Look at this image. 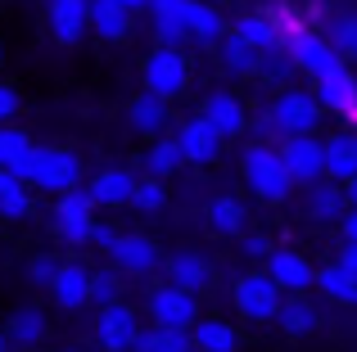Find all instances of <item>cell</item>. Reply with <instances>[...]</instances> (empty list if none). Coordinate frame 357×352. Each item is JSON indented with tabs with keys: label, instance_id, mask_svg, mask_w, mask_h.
Returning <instances> with one entry per match:
<instances>
[{
	"label": "cell",
	"instance_id": "cell-39",
	"mask_svg": "<svg viewBox=\"0 0 357 352\" xmlns=\"http://www.w3.org/2000/svg\"><path fill=\"white\" fill-rule=\"evenodd\" d=\"M326 36H331V45L344 54V63L357 59V14H335L331 23H326Z\"/></svg>",
	"mask_w": 357,
	"mask_h": 352
},
{
	"label": "cell",
	"instance_id": "cell-3",
	"mask_svg": "<svg viewBox=\"0 0 357 352\" xmlns=\"http://www.w3.org/2000/svg\"><path fill=\"white\" fill-rule=\"evenodd\" d=\"M18 176H23L32 190L50 194V199L73 194V190L86 185V181H82V154L68 150V145H50V141L32 145V154H27V163L18 168Z\"/></svg>",
	"mask_w": 357,
	"mask_h": 352
},
{
	"label": "cell",
	"instance_id": "cell-44",
	"mask_svg": "<svg viewBox=\"0 0 357 352\" xmlns=\"http://www.w3.org/2000/svg\"><path fill=\"white\" fill-rule=\"evenodd\" d=\"M118 235H122V230L114 226V221H100V226H96V244H91V248H100V253H109V248L118 244Z\"/></svg>",
	"mask_w": 357,
	"mask_h": 352
},
{
	"label": "cell",
	"instance_id": "cell-51",
	"mask_svg": "<svg viewBox=\"0 0 357 352\" xmlns=\"http://www.w3.org/2000/svg\"><path fill=\"white\" fill-rule=\"evenodd\" d=\"M0 72H5V41H0Z\"/></svg>",
	"mask_w": 357,
	"mask_h": 352
},
{
	"label": "cell",
	"instance_id": "cell-21",
	"mask_svg": "<svg viewBox=\"0 0 357 352\" xmlns=\"http://www.w3.org/2000/svg\"><path fill=\"white\" fill-rule=\"evenodd\" d=\"M204 221H208V230L218 239H244L253 230L249 226V203L240 194H213L204 203Z\"/></svg>",
	"mask_w": 357,
	"mask_h": 352
},
{
	"label": "cell",
	"instance_id": "cell-52",
	"mask_svg": "<svg viewBox=\"0 0 357 352\" xmlns=\"http://www.w3.org/2000/svg\"><path fill=\"white\" fill-rule=\"evenodd\" d=\"M54 352H82V348H54Z\"/></svg>",
	"mask_w": 357,
	"mask_h": 352
},
{
	"label": "cell",
	"instance_id": "cell-29",
	"mask_svg": "<svg viewBox=\"0 0 357 352\" xmlns=\"http://www.w3.org/2000/svg\"><path fill=\"white\" fill-rule=\"evenodd\" d=\"M231 36H240V41L258 45L262 54L280 45V27H276V18H271L267 9H240V14L231 18Z\"/></svg>",
	"mask_w": 357,
	"mask_h": 352
},
{
	"label": "cell",
	"instance_id": "cell-5",
	"mask_svg": "<svg viewBox=\"0 0 357 352\" xmlns=\"http://www.w3.org/2000/svg\"><path fill=\"white\" fill-rule=\"evenodd\" d=\"M190 54L185 50H172V45H154V50L140 59V90H149V95L158 99H181L185 90H190Z\"/></svg>",
	"mask_w": 357,
	"mask_h": 352
},
{
	"label": "cell",
	"instance_id": "cell-33",
	"mask_svg": "<svg viewBox=\"0 0 357 352\" xmlns=\"http://www.w3.org/2000/svg\"><path fill=\"white\" fill-rule=\"evenodd\" d=\"M276 326H280V335L303 339V335H312V330L321 326V312H317L312 298H303V294H298V298H285V307H280Z\"/></svg>",
	"mask_w": 357,
	"mask_h": 352
},
{
	"label": "cell",
	"instance_id": "cell-36",
	"mask_svg": "<svg viewBox=\"0 0 357 352\" xmlns=\"http://www.w3.org/2000/svg\"><path fill=\"white\" fill-rule=\"evenodd\" d=\"M167 203H172V190H167L163 181H145V176H140L136 194H131V212H136V217H158Z\"/></svg>",
	"mask_w": 357,
	"mask_h": 352
},
{
	"label": "cell",
	"instance_id": "cell-24",
	"mask_svg": "<svg viewBox=\"0 0 357 352\" xmlns=\"http://www.w3.org/2000/svg\"><path fill=\"white\" fill-rule=\"evenodd\" d=\"M357 176V127H335L326 136V181L349 185Z\"/></svg>",
	"mask_w": 357,
	"mask_h": 352
},
{
	"label": "cell",
	"instance_id": "cell-7",
	"mask_svg": "<svg viewBox=\"0 0 357 352\" xmlns=\"http://www.w3.org/2000/svg\"><path fill=\"white\" fill-rule=\"evenodd\" d=\"M145 317H149V326H158V330H181V335H190L204 321V312H199V298H195V294L158 280L154 289H145Z\"/></svg>",
	"mask_w": 357,
	"mask_h": 352
},
{
	"label": "cell",
	"instance_id": "cell-4",
	"mask_svg": "<svg viewBox=\"0 0 357 352\" xmlns=\"http://www.w3.org/2000/svg\"><path fill=\"white\" fill-rule=\"evenodd\" d=\"M96 199H91V190L82 185V190H73V194H59V199L50 203V212H45V221H50V235L59 239L63 248H91L96 244V226H100V217H96Z\"/></svg>",
	"mask_w": 357,
	"mask_h": 352
},
{
	"label": "cell",
	"instance_id": "cell-45",
	"mask_svg": "<svg viewBox=\"0 0 357 352\" xmlns=\"http://www.w3.org/2000/svg\"><path fill=\"white\" fill-rule=\"evenodd\" d=\"M335 262H340L344 271H349L353 280H357V244H344V248H340V257H335Z\"/></svg>",
	"mask_w": 357,
	"mask_h": 352
},
{
	"label": "cell",
	"instance_id": "cell-14",
	"mask_svg": "<svg viewBox=\"0 0 357 352\" xmlns=\"http://www.w3.org/2000/svg\"><path fill=\"white\" fill-rule=\"evenodd\" d=\"M122 118H127L131 136H140V141H158V136H172L176 131V118H172V104L158 95H149V90H136V95L127 99V109H122Z\"/></svg>",
	"mask_w": 357,
	"mask_h": 352
},
{
	"label": "cell",
	"instance_id": "cell-35",
	"mask_svg": "<svg viewBox=\"0 0 357 352\" xmlns=\"http://www.w3.org/2000/svg\"><path fill=\"white\" fill-rule=\"evenodd\" d=\"M32 136L23 131V127H0V172H18L27 163V154H32Z\"/></svg>",
	"mask_w": 357,
	"mask_h": 352
},
{
	"label": "cell",
	"instance_id": "cell-12",
	"mask_svg": "<svg viewBox=\"0 0 357 352\" xmlns=\"http://www.w3.org/2000/svg\"><path fill=\"white\" fill-rule=\"evenodd\" d=\"M262 271L276 280V289L285 294V298H298V294H307V289H317V271L321 266L312 262V257L303 253V248H294V244H280L276 253L262 262Z\"/></svg>",
	"mask_w": 357,
	"mask_h": 352
},
{
	"label": "cell",
	"instance_id": "cell-26",
	"mask_svg": "<svg viewBox=\"0 0 357 352\" xmlns=\"http://www.w3.org/2000/svg\"><path fill=\"white\" fill-rule=\"evenodd\" d=\"M36 212V190L18 172H0V226H23Z\"/></svg>",
	"mask_w": 357,
	"mask_h": 352
},
{
	"label": "cell",
	"instance_id": "cell-48",
	"mask_svg": "<svg viewBox=\"0 0 357 352\" xmlns=\"http://www.w3.org/2000/svg\"><path fill=\"white\" fill-rule=\"evenodd\" d=\"M118 5H127L131 14H140V9H149V0H118Z\"/></svg>",
	"mask_w": 357,
	"mask_h": 352
},
{
	"label": "cell",
	"instance_id": "cell-31",
	"mask_svg": "<svg viewBox=\"0 0 357 352\" xmlns=\"http://www.w3.org/2000/svg\"><path fill=\"white\" fill-rule=\"evenodd\" d=\"M218 59H222V72H227V77H240V81L262 77V50L249 45V41H240V36H227V41H222Z\"/></svg>",
	"mask_w": 357,
	"mask_h": 352
},
{
	"label": "cell",
	"instance_id": "cell-27",
	"mask_svg": "<svg viewBox=\"0 0 357 352\" xmlns=\"http://www.w3.org/2000/svg\"><path fill=\"white\" fill-rule=\"evenodd\" d=\"M5 335L14 348H41L45 339H50V317H45V307H36V303H27V307H14L5 321Z\"/></svg>",
	"mask_w": 357,
	"mask_h": 352
},
{
	"label": "cell",
	"instance_id": "cell-47",
	"mask_svg": "<svg viewBox=\"0 0 357 352\" xmlns=\"http://www.w3.org/2000/svg\"><path fill=\"white\" fill-rule=\"evenodd\" d=\"M344 194H349V208H357V176H353L349 185H344Z\"/></svg>",
	"mask_w": 357,
	"mask_h": 352
},
{
	"label": "cell",
	"instance_id": "cell-22",
	"mask_svg": "<svg viewBox=\"0 0 357 352\" xmlns=\"http://www.w3.org/2000/svg\"><path fill=\"white\" fill-rule=\"evenodd\" d=\"M303 217L317 221V226H340L344 217H349V194H344V185L335 181H317L303 190Z\"/></svg>",
	"mask_w": 357,
	"mask_h": 352
},
{
	"label": "cell",
	"instance_id": "cell-40",
	"mask_svg": "<svg viewBox=\"0 0 357 352\" xmlns=\"http://www.w3.org/2000/svg\"><path fill=\"white\" fill-rule=\"evenodd\" d=\"M236 244H240V257H244V262H258V266H262V262H267V257L280 248V244H276V239H271L262 226H253L244 239H236Z\"/></svg>",
	"mask_w": 357,
	"mask_h": 352
},
{
	"label": "cell",
	"instance_id": "cell-49",
	"mask_svg": "<svg viewBox=\"0 0 357 352\" xmlns=\"http://www.w3.org/2000/svg\"><path fill=\"white\" fill-rule=\"evenodd\" d=\"M208 5H218V9H231V5H240V0H208Z\"/></svg>",
	"mask_w": 357,
	"mask_h": 352
},
{
	"label": "cell",
	"instance_id": "cell-43",
	"mask_svg": "<svg viewBox=\"0 0 357 352\" xmlns=\"http://www.w3.org/2000/svg\"><path fill=\"white\" fill-rule=\"evenodd\" d=\"M18 109H23V90L14 81H0V127H14Z\"/></svg>",
	"mask_w": 357,
	"mask_h": 352
},
{
	"label": "cell",
	"instance_id": "cell-54",
	"mask_svg": "<svg viewBox=\"0 0 357 352\" xmlns=\"http://www.w3.org/2000/svg\"><path fill=\"white\" fill-rule=\"evenodd\" d=\"M353 127H357V122H353Z\"/></svg>",
	"mask_w": 357,
	"mask_h": 352
},
{
	"label": "cell",
	"instance_id": "cell-53",
	"mask_svg": "<svg viewBox=\"0 0 357 352\" xmlns=\"http://www.w3.org/2000/svg\"><path fill=\"white\" fill-rule=\"evenodd\" d=\"M195 352H199V348H195Z\"/></svg>",
	"mask_w": 357,
	"mask_h": 352
},
{
	"label": "cell",
	"instance_id": "cell-17",
	"mask_svg": "<svg viewBox=\"0 0 357 352\" xmlns=\"http://www.w3.org/2000/svg\"><path fill=\"white\" fill-rule=\"evenodd\" d=\"M199 113L208 118L213 127H218L227 141H244V136L253 131V113H249V104L236 95V90H208L204 95V104H199Z\"/></svg>",
	"mask_w": 357,
	"mask_h": 352
},
{
	"label": "cell",
	"instance_id": "cell-16",
	"mask_svg": "<svg viewBox=\"0 0 357 352\" xmlns=\"http://www.w3.org/2000/svg\"><path fill=\"white\" fill-rule=\"evenodd\" d=\"M280 159L298 190L326 181V136H298V141H280Z\"/></svg>",
	"mask_w": 357,
	"mask_h": 352
},
{
	"label": "cell",
	"instance_id": "cell-25",
	"mask_svg": "<svg viewBox=\"0 0 357 352\" xmlns=\"http://www.w3.org/2000/svg\"><path fill=\"white\" fill-rule=\"evenodd\" d=\"M317 99H321V109L331 118H349V122H357V72L353 68H340L335 77L317 81Z\"/></svg>",
	"mask_w": 357,
	"mask_h": 352
},
{
	"label": "cell",
	"instance_id": "cell-37",
	"mask_svg": "<svg viewBox=\"0 0 357 352\" xmlns=\"http://www.w3.org/2000/svg\"><path fill=\"white\" fill-rule=\"evenodd\" d=\"M136 352H195V339L181 335V330H158V326H145Z\"/></svg>",
	"mask_w": 357,
	"mask_h": 352
},
{
	"label": "cell",
	"instance_id": "cell-28",
	"mask_svg": "<svg viewBox=\"0 0 357 352\" xmlns=\"http://www.w3.org/2000/svg\"><path fill=\"white\" fill-rule=\"evenodd\" d=\"M131 23H136V14H131L127 5H118V0H96V5H91V36L105 41V45L127 41Z\"/></svg>",
	"mask_w": 357,
	"mask_h": 352
},
{
	"label": "cell",
	"instance_id": "cell-50",
	"mask_svg": "<svg viewBox=\"0 0 357 352\" xmlns=\"http://www.w3.org/2000/svg\"><path fill=\"white\" fill-rule=\"evenodd\" d=\"M9 348H14V344H9V335H5V330H0V352H9Z\"/></svg>",
	"mask_w": 357,
	"mask_h": 352
},
{
	"label": "cell",
	"instance_id": "cell-18",
	"mask_svg": "<svg viewBox=\"0 0 357 352\" xmlns=\"http://www.w3.org/2000/svg\"><path fill=\"white\" fill-rule=\"evenodd\" d=\"M91 5L96 0H45V27L59 45H82L91 36Z\"/></svg>",
	"mask_w": 357,
	"mask_h": 352
},
{
	"label": "cell",
	"instance_id": "cell-9",
	"mask_svg": "<svg viewBox=\"0 0 357 352\" xmlns=\"http://www.w3.org/2000/svg\"><path fill=\"white\" fill-rule=\"evenodd\" d=\"M285 50L294 54L298 77H307L312 86H317V81H326V77H335L340 68H349V63H344V54L331 45V36H326V32H312V27H303L294 41H285Z\"/></svg>",
	"mask_w": 357,
	"mask_h": 352
},
{
	"label": "cell",
	"instance_id": "cell-42",
	"mask_svg": "<svg viewBox=\"0 0 357 352\" xmlns=\"http://www.w3.org/2000/svg\"><path fill=\"white\" fill-rule=\"evenodd\" d=\"M59 266H63V257H54V253H32V257H27V280L41 285V289H50L54 275H59Z\"/></svg>",
	"mask_w": 357,
	"mask_h": 352
},
{
	"label": "cell",
	"instance_id": "cell-15",
	"mask_svg": "<svg viewBox=\"0 0 357 352\" xmlns=\"http://www.w3.org/2000/svg\"><path fill=\"white\" fill-rule=\"evenodd\" d=\"M149 32L154 45H172L181 50L190 41V18H195V0H149Z\"/></svg>",
	"mask_w": 357,
	"mask_h": 352
},
{
	"label": "cell",
	"instance_id": "cell-46",
	"mask_svg": "<svg viewBox=\"0 0 357 352\" xmlns=\"http://www.w3.org/2000/svg\"><path fill=\"white\" fill-rule=\"evenodd\" d=\"M340 235H344V244H357V208H349V217L340 221Z\"/></svg>",
	"mask_w": 357,
	"mask_h": 352
},
{
	"label": "cell",
	"instance_id": "cell-10",
	"mask_svg": "<svg viewBox=\"0 0 357 352\" xmlns=\"http://www.w3.org/2000/svg\"><path fill=\"white\" fill-rule=\"evenodd\" d=\"M96 348L100 352H136L140 335H145V321L131 303H114V307H100L96 317Z\"/></svg>",
	"mask_w": 357,
	"mask_h": 352
},
{
	"label": "cell",
	"instance_id": "cell-2",
	"mask_svg": "<svg viewBox=\"0 0 357 352\" xmlns=\"http://www.w3.org/2000/svg\"><path fill=\"white\" fill-rule=\"evenodd\" d=\"M240 181L249 190V199H258L262 208H280L298 190L289 168H285V159H280V145L253 141V136L240 145Z\"/></svg>",
	"mask_w": 357,
	"mask_h": 352
},
{
	"label": "cell",
	"instance_id": "cell-19",
	"mask_svg": "<svg viewBox=\"0 0 357 352\" xmlns=\"http://www.w3.org/2000/svg\"><path fill=\"white\" fill-rule=\"evenodd\" d=\"M136 185H140V172H131V168H100L86 181V190H91V199H96L100 212H122V208H131Z\"/></svg>",
	"mask_w": 357,
	"mask_h": 352
},
{
	"label": "cell",
	"instance_id": "cell-30",
	"mask_svg": "<svg viewBox=\"0 0 357 352\" xmlns=\"http://www.w3.org/2000/svg\"><path fill=\"white\" fill-rule=\"evenodd\" d=\"M231 36V18L222 14L208 0H195V18H190V41L208 45V50H222V41Z\"/></svg>",
	"mask_w": 357,
	"mask_h": 352
},
{
	"label": "cell",
	"instance_id": "cell-13",
	"mask_svg": "<svg viewBox=\"0 0 357 352\" xmlns=\"http://www.w3.org/2000/svg\"><path fill=\"white\" fill-rule=\"evenodd\" d=\"M163 280L199 298V294H208L213 280H218V262H213L204 248H190V244L172 248V253H167V266H163Z\"/></svg>",
	"mask_w": 357,
	"mask_h": 352
},
{
	"label": "cell",
	"instance_id": "cell-1",
	"mask_svg": "<svg viewBox=\"0 0 357 352\" xmlns=\"http://www.w3.org/2000/svg\"><path fill=\"white\" fill-rule=\"evenodd\" d=\"M321 122H326V109L317 99V90H303V86H280L267 104L253 113V141H267V145H280V141H298V136H321Z\"/></svg>",
	"mask_w": 357,
	"mask_h": 352
},
{
	"label": "cell",
	"instance_id": "cell-8",
	"mask_svg": "<svg viewBox=\"0 0 357 352\" xmlns=\"http://www.w3.org/2000/svg\"><path fill=\"white\" fill-rule=\"evenodd\" d=\"M105 257H109L114 271L127 275V280H154V275H163V266H167V253L145 235V230H122L118 244L109 248Z\"/></svg>",
	"mask_w": 357,
	"mask_h": 352
},
{
	"label": "cell",
	"instance_id": "cell-20",
	"mask_svg": "<svg viewBox=\"0 0 357 352\" xmlns=\"http://www.w3.org/2000/svg\"><path fill=\"white\" fill-rule=\"evenodd\" d=\"M91 275H96V266L77 262V257H63L59 275H54V285L45 294H50V303L59 312H82L91 303Z\"/></svg>",
	"mask_w": 357,
	"mask_h": 352
},
{
	"label": "cell",
	"instance_id": "cell-23",
	"mask_svg": "<svg viewBox=\"0 0 357 352\" xmlns=\"http://www.w3.org/2000/svg\"><path fill=\"white\" fill-rule=\"evenodd\" d=\"M185 168V154H181V145H176V136H158V141H149L145 150H140V159H136V172L145 176V181H172L176 172Z\"/></svg>",
	"mask_w": 357,
	"mask_h": 352
},
{
	"label": "cell",
	"instance_id": "cell-32",
	"mask_svg": "<svg viewBox=\"0 0 357 352\" xmlns=\"http://www.w3.org/2000/svg\"><path fill=\"white\" fill-rule=\"evenodd\" d=\"M190 339H195L199 352H240V330L222 317H204L199 326L190 330Z\"/></svg>",
	"mask_w": 357,
	"mask_h": 352
},
{
	"label": "cell",
	"instance_id": "cell-11",
	"mask_svg": "<svg viewBox=\"0 0 357 352\" xmlns=\"http://www.w3.org/2000/svg\"><path fill=\"white\" fill-rule=\"evenodd\" d=\"M172 136H176V145H181V154H185V168H213V163L227 154V136H222L204 113L181 118Z\"/></svg>",
	"mask_w": 357,
	"mask_h": 352
},
{
	"label": "cell",
	"instance_id": "cell-38",
	"mask_svg": "<svg viewBox=\"0 0 357 352\" xmlns=\"http://www.w3.org/2000/svg\"><path fill=\"white\" fill-rule=\"evenodd\" d=\"M122 280H127V275L114 271V266H96V275H91V303H96V307L122 303Z\"/></svg>",
	"mask_w": 357,
	"mask_h": 352
},
{
	"label": "cell",
	"instance_id": "cell-34",
	"mask_svg": "<svg viewBox=\"0 0 357 352\" xmlns=\"http://www.w3.org/2000/svg\"><path fill=\"white\" fill-rule=\"evenodd\" d=\"M317 294L331 298L335 307H357V280L344 271L340 262H326L321 271H317Z\"/></svg>",
	"mask_w": 357,
	"mask_h": 352
},
{
	"label": "cell",
	"instance_id": "cell-41",
	"mask_svg": "<svg viewBox=\"0 0 357 352\" xmlns=\"http://www.w3.org/2000/svg\"><path fill=\"white\" fill-rule=\"evenodd\" d=\"M294 72H298V63H294V54H289L285 45H276V50L262 54V77L267 81H294Z\"/></svg>",
	"mask_w": 357,
	"mask_h": 352
},
{
	"label": "cell",
	"instance_id": "cell-6",
	"mask_svg": "<svg viewBox=\"0 0 357 352\" xmlns=\"http://www.w3.org/2000/svg\"><path fill=\"white\" fill-rule=\"evenodd\" d=\"M231 307H236V317L249 321V326H267V321L280 317L285 294L276 289V280H271L262 266H249V271H240L236 285H231Z\"/></svg>",
	"mask_w": 357,
	"mask_h": 352
}]
</instances>
